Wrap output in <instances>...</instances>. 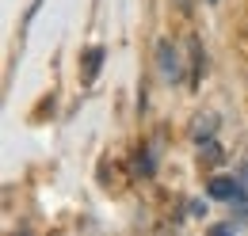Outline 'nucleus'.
I'll list each match as a JSON object with an SVG mask.
<instances>
[{"mask_svg":"<svg viewBox=\"0 0 248 236\" xmlns=\"http://www.w3.org/2000/svg\"><path fill=\"white\" fill-rule=\"evenodd\" d=\"M210 198H217V202H237V206H248V194H245V187H241V179H233V176H214L210 179Z\"/></svg>","mask_w":248,"mask_h":236,"instance_id":"nucleus-2","label":"nucleus"},{"mask_svg":"<svg viewBox=\"0 0 248 236\" xmlns=\"http://www.w3.org/2000/svg\"><path fill=\"white\" fill-rule=\"evenodd\" d=\"M156 73H160L164 84H180V80H184V54H180V46L168 42V38L156 42Z\"/></svg>","mask_w":248,"mask_h":236,"instance_id":"nucleus-1","label":"nucleus"},{"mask_svg":"<svg viewBox=\"0 0 248 236\" xmlns=\"http://www.w3.org/2000/svg\"><path fill=\"white\" fill-rule=\"evenodd\" d=\"M99 61H103V50H99V46H92V50H88V73H84L88 80L95 76V69H99Z\"/></svg>","mask_w":248,"mask_h":236,"instance_id":"nucleus-3","label":"nucleus"}]
</instances>
